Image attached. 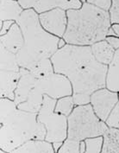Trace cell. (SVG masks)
I'll return each instance as SVG.
<instances>
[{
  "label": "cell",
  "instance_id": "cell-32",
  "mask_svg": "<svg viewBox=\"0 0 119 153\" xmlns=\"http://www.w3.org/2000/svg\"><path fill=\"white\" fill-rule=\"evenodd\" d=\"M108 36H116L119 37V24H111Z\"/></svg>",
  "mask_w": 119,
  "mask_h": 153
},
{
  "label": "cell",
  "instance_id": "cell-10",
  "mask_svg": "<svg viewBox=\"0 0 119 153\" xmlns=\"http://www.w3.org/2000/svg\"><path fill=\"white\" fill-rule=\"evenodd\" d=\"M20 80L15 93V102L17 105L25 102L31 90L35 86L37 79L33 75L29 69L20 68Z\"/></svg>",
  "mask_w": 119,
  "mask_h": 153
},
{
  "label": "cell",
  "instance_id": "cell-15",
  "mask_svg": "<svg viewBox=\"0 0 119 153\" xmlns=\"http://www.w3.org/2000/svg\"><path fill=\"white\" fill-rule=\"evenodd\" d=\"M0 9L1 22L8 20L16 22L21 14L24 12V9L20 6L16 0H1Z\"/></svg>",
  "mask_w": 119,
  "mask_h": 153
},
{
  "label": "cell",
  "instance_id": "cell-27",
  "mask_svg": "<svg viewBox=\"0 0 119 153\" xmlns=\"http://www.w3.org/2000/svg\"><path fill=\"white\" fill-rule=\"evenodd\" d=\"M86 3L103 10L109 11L111 9L112 0H86Z\"/></svg>",
  "mask_w": 119,
  "mask_h": 153
},
{
  "label": "cell",
  "instance_id": "cell-25",
  "mask_svg": "<svg viewBox=\"0 0 119 153\" xmlns=\"http://www.w3.org/2000/svg\"><path fill=\"white\" fill-rule=\"evenodd\" d=\"M105 124L109 128H115L119 130V101L108 116Z\"/></svg>",
  "mask_w": 119,
  "mask_h": 153
},
{
  "label": "cell",
  "instance_id": "cell-19",
  "mask_svg": "<svg viewBox=\"0 0 119 153\" xmlns=\"http://www.w3.org/2000/svg\"><path fill=\"white\" fill-rule=\"evenodd\" d=\"M20 68L16 54L0 45V70L19 72Z\"/></svg>",
  "mask_w": 119,
  "mask_h": 153
},
{
  "label": "cell",
  "instance_id": "cell-30",
  "mask_svg": "<svg viewBox=\"0 0 119 153\" xmlns=\"http://www.w3.org/2000/svg\"><path fill=\"white\" fill-rule=\"evenodd\" d=\"M115 50L119 49V37L116 36H107L104 39Z\"/></svg>",
  "mask_w": 119,
  "mask_h": 153
},
{
  "label": "cell",
  "instance_id": "cell-31",
  "mask_svg": "<svg viewBox=\"0 0 119 153\" xmlns=\"http://www.w3.org/2000/svg\"><path fill=\"white\" fill-rule=\"evenodd\" d=\"M15 24L14 21H4L1 22V30H0V36H4L10 30V29L11 28V26Z\"/></svg>",
  "mask_w": 119,
  "mask_h": 153
},
{
  "label": "cell",
  "instance_id": "cell-26",
  "mask_svg": "<svg viewBox=\"0 0 119 153\" xmlns=\"http://www.w3.org/2000/svg\"><path fill=\"white\" fill-rule=\"evenodd\" d=\"M109 13L111 24H119V0H112Z\"/></svg>",
  "mask_w": 119,
  "mask_h": 153
},
{
  "label": "cell",
  "instance_id": "cell-12",
  "mask_svg": "<svg viewBox=\"0 0 119 153\" xmlns=\"http://www.w3.org/2000/svg\"><path fill=\"white\" fill-rule=\"evenodd\" d=\"M20 80V73L0 70V96L15 100V93Z\"/></svg>",
  "mask_w": 119,
  "mask_h": 153
},
{
  "label": "cell",
  "instance_id": "cell-24",
  "mask_svg": "<svg viewBox=\"0 0 119 153\" xmlns=\"http://www.w3.org/2000/svg\"><path fill=\"white\" fill-rule=\"evenodd\" d=\"M57 153H80V141L67 138Z\"/></svg>",
  "mask_w": 119,
  "mask_h": 153
},
{
  "label": "cell",
  "instance_id": "cell-36",
  "mask_svg": "<svg viewBox=\"0 0 119 153\" xmlns=\"http://www.w3.org/2000/svg\"><path fill=\"white\" fill-rule=\"evenodd\" d=\"M83 4H85V3H86V0H80Z\"/></svg>",
  "mask_w": 119,
  "mask_h": 153
},
{
  "label": "cell",
  "instance_id": "cell-20",
  "mask_svg": "<svg viewBox=\"0 0 119 153\" xmlns=\"http://www.w3.org/2000/svg\"><path fill=\"white\" fill-rule=\"evenodd\" d=\"M31 74L37 79H44L55 73L54 65L51 59H44L37 62L30 69Z\"/></svg>",
  "mask_w": 119,
  "mask_h": 153
},
{
  "label": "cell",
  "instance_id": "cell-33",
  "mask_svg": "<svg viewBox=\"0 0 119 153\" xmlns=\"http://www.w3.org/2000/svg\"><path fill=\"white\" fill-rule=\"evenodd\" d=\"M63 143H54V144H52L53 145V147H54V150H55V152L56 153L58 152V151L60 150V148L61 147V145H62Z\"/></svg>",
  "mask_w": 119,
  "mask_h": 153
},
{
  "label": "cell",
  "instance_id": "cell-34",
  "mask_svg": "<svg viewBox=\"0 0 119 153\" xmlns=\"http://www.w3.org/2000/svg\"><path fill=\"white\" fill-rule=\"evenodd\" d=\"M86 148V145L85 141H80V153H85Z\"/></svg>",
  "mask_w": 119,
  "mask_h": 153
},
{
  "label": "cell",
  "instance_id": "cell-3",
  "mask_svg": "<svg viewBox=\"0 0 119 153\" xmlns=\"http://www.w3.org/2000/svg\"><path fill=\"white\" fill-rule=\"evenodd\" d=\"M67 27L63 39L67 44L92 46L104 40L111 27L109 11L85 3L79 10L67 11Z\"/></svg>",
  "mask_w": 119,
  "mask_h": 153
},
{
  "label": "cell",
  "instance_id": "cell-9",
  "mask_svg": "<svg viewBox=\"0 0 119 153\" xmlns=\"http://www.w3.org/2000/svg\"><path fill=\"white\" fill-rule=\"evenodd\" d=\"M40 23L48 33L63 38L67 27V11L61 9H54L39 14Z\"/></svg>",
  "mask_w": 119,
  "mask_h": 153
},
{
  "label": "cell",
  "instance_id": "cell-18",
  "mask_svg": "<svg viewBox=\"0 0 119 153\" xmlns=\"http://www.w3.org/2000/svg\"><path fill=\"white\" fill-rule=\"evenodd\" d=\"M101 153H119V130L108 128L104 132Z\"/></svg>",
  "mask_w": 119,
  "mask_h": 153
},
{
  "label": "cell",
  "instance_id": "cell-21",
  "mask_svg": "<svg viewBox=\"0 0 119 153\" xmlns=\"http://www.w3.org/2000/svg\"><path fill=\"white\" fill-rule=\"evenodd\" d=\"M75 106L76 105L74 104L72 95L62 97V98L57 100L55 112L59 114L64 115L66 117H68L72 113V112L73 111Z\"/></svg>",
  "mask_w": 119,
  "mask_h": 153
},
{
  "label": "cell",
  "instance_id": "cell-7",
  "mask_svg": "<svg viewBox=\"0 0 119 153\" xmlns=\"http://www.w3.org/2000/svg\"><path fill=\"white\" fill-rule=\"evenodd\" d=\"M57 100L45 95L37 120L47 131L45 140L51 144L63 143L67 138V117L55 112Z\"/></svg>",
  "mask_w": 119,
  "mask_h": 153
},
{
  "label": "cell",
  "instance_id": "cell-6",
  "mask_svg": "<svg viewBox=\"0 0 119 153\" xmlns=\"http://www.w3.org/2000/svg\"><path fill=\"white\" fill-rule=\"evenodd\" d=\"M67 138L84 141L87 138L103 137L109 128L94 113L91 104L76 105L67 117Z\"/></svg>",
  "mask_w": 119,
  "mask_h": 153
},
{
  "label": "cell",
  "instance_id": "cell-4",
  "mask_svg": "<svg viewBox=\"0 0 119 153\" xmlns=\"http://www.w3.org/2000/svg\"><path fill=\"white\" fill-rule=\"evenodd\" d=\"M0 123V148L6 152L10 153L31 140H45L47 131L37 120V113L17 109Z\"/></svg>",
  "mask_w": 119,
  "mask_h": 153
},
{
  "label": "cell",
  "instance_id": "cell-11",
  "mask_svg": "<svg viewBox=\"0 0 119 153\" xmlns=\"http://www.w3.org/2000/svg\"><path fill=\"white\" fill-rule=\"evenodd\" d=\"M24 43V35L17 23L13 24L5 35L0 36V45L16 55L23 48Z\"/></svg>",
  "mask_w": 119,
  "mask_h": 153
},
{
  "label": "cell",
  "instance_id": "cell-17",
  "mask_svg": "<svg viewBox=\"0 0 119 153\" xmlns=\"http://www.w3.org/2000/svg\"><path fill=\"white\" fill-rule=\"evenodd\" d=\"M106 88L113 92H119V49L116 50L113 60L108 66Z\"/></svg>",
  "mask_w": 119,
  "mask_h": 153
},
{
  "label": "cell",
  "instance_id": "cell-37",
  "mask_svg": "<svg viewBox=\"0 0 119 153\" xmlns=\"http://www.w3.org/2000/svg\"><path fill=\"white\" fill-rule=\"evenodd\" d=\"M118 100H119V92H118Z\"/></svg>",
  "mask_w": 119,
  "mask_h": 153
},
{
  "label": "cell",
  "instance_id": "cell-22",
  "mask_svg": "<svg viewBox=\"0 0 119 153\" xmlns=\"http://www.w3.org/2000/svg\"><path fill=\"white\" fill-rule=\"evenodd\" d=\"M18 107L16 102L7 98L0 99V122L4 120L17 111Z\"/></svg>",
  "mask_w": 119,
  "mask_h": 153
},
{
  "label": "cell",
  "instance_id": "cell-14",
  "mask_svg": "<svg viewBox=\"0 0 119 153\" xmlns=\"http://www.w3.org/2000/svg\"><path fill=\"white\" fill-rule=\"evenodd\" d=\"M91 47L93 56L99 63L109 66L113 57L115 56L116 50L105 40H102L92 44Z\"/></svg>",
  "mask_w": 119,
  "mask_h": 153
},
{
  "label": "cell",
  "instance_id": "cell-29",
  "mask_svg": "<svg viewBox=\"0 0 119 153\" xmlns=\"http://www.w3.org/2000/svg\"><path fill=\"white\" fill-rule=\"evenodd\" d=\"M17 2L20 4V6L24 9V10H26L35 8L38 3V0H17Z\"/></svg>",
  "mask_w": 119,
  "mask_h": 153
},
{
  "label": "cell",
  "instance_id": "cell-8",
  "mask_svg": "<svg viewBox=\"0 0 119 153\" xmlns=\"http://www.w3.org/2000/svg\"><path fill=\"white\" fill-rule=\"evenodd\" d=\"M119 101L118 93L111 91L107 88L98 89L91 94L90 104L96 115L103 122Z\"/></svg>",
  "mask_w": 119,
  "mask_h": 153
},
{
  "label": "cell",
  "instance_id": "cell-5",
  "mask_svg": "<svg viewBox=\"0 0 119 153\" xmlns=\"http://www.w3.org/2000/svg\"><path fill=\"white\" fill-rule=\"evenodd\" d=\"M45 95L55 100L71 96L72 95L71 82L65 75L57 73H54L44 79L37 80L27 100L17 105V107L25 112L38 113Z\"/></svg>",
  "mask_w": 119,
  "mask_h": 153
},
{
  "label": "cell",
  "instance_id": "cell-1",
  "mask_svg": "<svg viewBox=\"0 0 119 153\" xmlns=\"http://www.w3.org/2000/svg\"><path fill=\"white\" fill-rule=\"evenodd\" d=\"M55 73L71 82L72 94L91 95L106 88L108 66L97 62L90 46L66 44L51 57Z\"/></svg>",
  "mask_w": 119,
  "mask_h": 153
},
{
  "label": "cell",
  "instance_id": "cell-13",
  "mask_svg": "<svg viewBox=\"0 0 119 153\" xmlns=\"http://www.w3.org/2000/svg\"><path fill=\"white\" fill-rule=\"evenodd\" d=\"M83 3L80 0H38L34 10L38 13H43L54 9H61L66 11L69 10H79Z\"/></svg>",
  "mask_w": 119,
  "mask_h": 153
},
{
  "label": "cell",
  "instance_id": "cell-35",
  "mask_svg": "<svg viewBox=\"0 0 119 153\" xmlns=\"http://www.w3.org/2000/svg\"><path fill=\"white\" fill-rule=\"evenodd\" d=\"M67 44V42H66V41L64 40L63 38H60V41H59V43H58V48H63L64 46Z\"/></svg>",
  "mask_w": 119,
  "mask_h": 153
},
{
  "label": "cell",
  "instance_id": "cell-16",
  "mask_svg": "<svg viewBox=\"0 0 119 153\" xmlns=\"http://www.w3.org/2000/svg\"><path fill=\"white\" fill-rule=\"evenodd\" d=\"M10 153H56L53 145L46 140H31Z\"/></svg>",
  "mask_w": 119,
  "mask_h": 153
},
{
  "label": "cell",
  "instance_id": "cell-23",
  "mask_svg": "<svg viewBox=\"0 0 119 153\" xmlns=\"http://www.w3.org/2000/svg\"><path fill=\"white\" fill-rule=\"evenodd\" d=\"M84 141L86 145L85 153H101L103 145V137L87 138Z\"/></svg>",
  "mask_w": 119,
  "mask_h": 153
},
{
  "label": "cell",
  "instance_id": "cell-2",
  "mask_svg": "<svg viewBox=\"0 0 119 153\" xmlns=\"http://www.w3.org/2000/svg\"><path fill=\"white\" fill-rule=\"evenodd\" d=\"M16 23L24 38V46L16 54L20 68L30 70L40 61L51 59L57 52L60 37L43 29L39 14L34 9L24 10Z\"/></svg>",
  "mask_w": 119,
  "mask_h": 153
},
{
  "label": "cell",
  "instance_id": "cell-28",
  "mask_svg": "<svg viewBox=\"0 0 119 153\" xmlns=\"http://www.w3.org/2000/svg\"><path fill=\"white\" fill-rule=\"evenodd\" d=\"M72 98L75 105H88L91 101V95L86 94H72Z\"/></svg>",
  "mask_w": 119,
  "mask_h": 153
}]
</instances>
